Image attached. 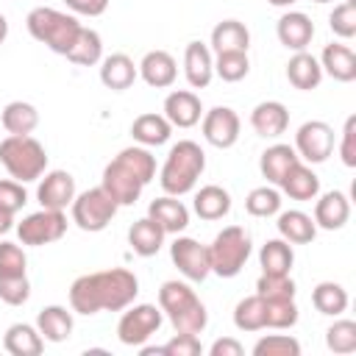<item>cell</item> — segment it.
I'll return each instance as SVG.
<instances>
[{
  "mask_svg": "<svg viewBox=\"0 0 356 356\" xmlns=\"http://www.w3.org/2000/svg\"><path fill=\"white\" fill-rule=\"evenodd\" d=\"M25 25H28V33L36 42L47 44L58 56H67L72 50L75 39L83 28L72 14H64V11H56V8H47V6H36L28 14Z\"/></svg>",
  "mask_w": 356,
  "mask_h": 356,
  "instance_id": "5b68a950",
  "label": "cell"
},
{
  "mask_svg": "<svg viewBox=\"0 0 356 356\" xmlns=\"http://www.w3.org/2000/svg\"><path fill=\"white\" fill-rule=\"evenodd\" d=\"M153 175H156L153 153L142 145H131L106 164L100 186L117 200V206H134L142 189L153 181Z\"/></svg>",
  "mask_w": 356,
  "mask_h": 356,
  "instance_id": "7a4b0ae2",
  "label": "cell"
},
{
  "mask_svg": "<svg viewBox=\"0 0 356 356\" xmlns=\"http://www.w3.org/2000/svg\"><path fill=\"white\" fill-rule=\"evenodd\" d=\"M256 295H261L264 300H292L295 298V281L289 278V273H284V275L261 273L256 281Z\"/></svg>",
  "mask_w": 356,
  "mask_h": 356,
  "instance_id": "f35d334b",
  "label": "cell"
},
{
  "mask_svg": "<svg viewBox=\"0 0 356 356\" xmlns=\"http://www.w3.org/2000/svg\"><path fill=\"white\" fill-rule=\"evenodd\" d=\"M136 75H139V67H136L134 58L125 56V53H111V56H106V58L100 61V81H103L106 89L125 92V89L134 86Z\"/></svg>",
  "mask_w": 356,
  "mask_h": 356,
  "instance_id": "ffe728a7",
  "label": "cell"
},
{
  "mask_svg": "<svg viewBox=\"0 0 356 356\" xmlns=\"http://www.w3.org/2000/svg\"><path fill=\"white\" fill-rule=\"evenodd\" d=\"M298 161H300V156L295 153V147L278 142V145H273V147H267V150L261 153L259 170H261V175H264L270 184H281V178H284V175L289 172V167L298 164Z\"/></svg>",
  "mask_w": 356,
  "mask_h": 356,
  "instance_id": "f546056e",
  "label": "cell"
},
{
  "mask_svg": "<svg viewBox=\"0 0 356 356\" xmlns=\"http://www.w3.org/2000/svg\"><path fill=\"white\" fill-rule=\"evenodd\" d=\"M164 356H197L203 353V345L197 339V334H175L170 342L161 345Z\"/></svg>",
  "mask_w": 356,
  "mask_h": 356,
  "instance_id": "681fc988",
  "label": "cell"
},
{
  "mask_svg": "<svg viewBox=\"0 0 356 356\" xmlns=\"http://www.w3.org/2000/svg\"><path fill=\"white\" fill-rule=\"evenodd\" d=\"M0 164L8 170V175L14 181L28 184V181H36V178L44 175L47 153H44V145L39 139H33L31 134L28 136L8 134L0 142Z\"/></svg>",
  "mask_w": 356,
  "mask_h": 356,
  "instance_id": "8992f818",
  "label": "cell"
},
{
  "mask_svg": "<svg viewBox=\"0 0 356 356\" xmlns=\"http://www.w3.org/2000/svg\"><path fill=\"white\" fill-rule=\"evenodd\" d=\"M325 345L334 353H353L356 350V323L353 320H337L325 331Z\"/></svg>",
  "mask_w": 356,
  "mask_h": 356,
  "instance_id": "ee69618b",
  "label": "cell"
},
{
  "mask_svg": "<svg viewBox=\"0 0 356 356\" xmlns=\"http://www.w3.org/2000/svg\"><path fill=\"white\" fill-rule=\"evenodd\" d=\"M6 36H8V19L0 14V44L6 42Z\"/></svg>",
  "mask_w": 356,
  "mask_h": 356,
  "instance_id": "11a10c76",
  "label": "cell"
},
{
  "mask_svg": "<svg viewBox=\"0 0 356 356\" xmlns=\"http://www.w3.org/2000/svg\"><path fill=\"white\" fill-rule=\"evenodd\" d=\"M170 259L178 267V273L189 281H206L211 273L209 245H200L192 236H175V242L170 245Z\"/></svg>",
  "mask_w": 356,
  "mask_h": 356,
  "instance_id": "8fae6325",
  "label": "cell"
},
{
  "mask_svg": "<svg viewBox=\"0 0 356 356\" xmlns=\"http://www.w3.org/2000/svg\"><path fill=\"white\" fill-rule=\"evenodd\" d=\"M239 128H242L239 114L234 108H228V106H214L211 111L203 114V136L214 147H222L225 150V147L236 145Z\"/></svg>",
  "mask_w": 356,
  "mask_h": 356,
  "instance_id": "4fadbf2b",
  "label": "cell"
},
{
  "mask_svg": "<svg viewBox=\"0 0 356 356\" xmlns=\"http://www.w3.org/2000/svg\"><path fill=\"white\" fill-rule=\"evenodd\" d=\"M3 345L11 356H39L44 350V339L39 334L36 325H28V323H14L8 325L6 337H3Z\"/></svg>",
  "mask_w": 356,
  "mask_h": 356,
  "instance_id": "83f0119b",
  "label": "cell"
},
{
  "mask_svg": "<svg viewBox=\"0 0 356 356\" xmlns=\"http://www.w3.org/2000/svg\"><path fill=\"white\" fill-rule=\"evenodd\" d=\"M36 328L44 342H64L72 334V314L64 306H44L36 314Z\"/></svg>",
  "mask_w": 356,
  "mask_h": 356,
  "instance_id": "1f68e13d",
  "label": "cell"
},
{
  "mask_svg": "<svg viewBox=\"0 0 356 356\" xmlns=\"http://www.w3.org/2000/svg\"><path fill=\"white\" fill-rule=\"evenodd\" d=\"M281 192L289 195L292 200H314L320 195V178L314 175L312 167H306L303 161L292 164L289 172L281 178Z\"/></svg>",
  "mask_w": 356,
  "mask_h": 356,
  "instance_id": "d4e9b609",
  "label": "cell"
},
{
  "mask_svg": "<svg viewBox=\"0 0 356 356\" xmlns=\"http://www.w3.org/2000/svg\"><path fill=\"white\" fill-rule=\"evenodd\" d=\"M300 342L289 334H270L253 345V356H298Z\"/></svg>",
  "mask_w": 356,
  "mask_h": 356,
  "instance_id": "7bdbcfd3",
  "label": "cell"
},
{
  "mask_svg": "<svg viewBox=\"0 0 356 356\" xmlns=\"http://www.w3.org/2000/svg\"><path fill=\"white\" fill-rule=\"evenodd\" d=\"M211 47H214V53H231V50L248 53V47H250V31L239 19H222L211 31Z\"/></svg>",
  "mask_w": 356,
  "mask_h": 356,
  "instance_id": "f1b7e54d",
  "label": "cell"
},
{
  "mask_svg": "<svg viewBox=\"0 0 356 356\" xmlns=\"http://www.w3.org/2000/svg\"><path fill=\"white\" fill-rule=\"evenodd\" d=\"M11 228H14V214L0 211V236H3V234H8Z\"/></svg>",
  "mask_w": 356,
  "mask_h": 356,
  "instance_id": "db71d44e",
  "label": "cell"
},
{
  "mask_svg": "<svg viewBox=\"0 0 356 356\" xmlns=\"http://www.w3.org/2000/svg\"><path fill=\"white\" fill-rule=\"evenodd\" d=\"M250 256V236L239 225L222 228L214 242L209 245V259H211V273L220 278H234L242 273L245 261Z\"/></svg>",
  "mask_w": 356,
  "mask_h": 356,
  "instance_id": "52a82bcc",
  "label": "cell"
},
{
  "mask_svg": "<svg viewBox=\"0 0 356 356\" xmlns=\"http://www.w3.org/2000/svg\"><path fill=\"white\" fill-rule=\"evenodd\" d=\"M67 58L72 64H81V67L97 64L103 58V39H100V33L95 28H81V33H78L72 50L67 53Z\"/></svg>",
  "mask_w": 356,
  "mask_h": 356,
  "instance_id": "8d00e7d4",
  "label": "cell"
},
{
  "mask_svg": "<svg viewBox=\"0 0 356 356\" xmlns=\"http://www.w3.org/2000/svg\"><path fill=\"white\" fill-rule=\"evenodd\" d=\"M117 209H120L117 200L103 186H92V189L75 195V200H72V222L81 231L97 234L114 220Z\"/></svg>",
  "mask_w": 356,
  "mask_h": 356,
  "instance_id": "ba28073f",
  "label": "cell"
},
{
  "mask_svg": "<svg viewBox=\"0 0 356 356\" xmlns=\"http://www.w3.org/2000/svg\"><path fill=\"white\" fill-rule=\"evenodd\" d=\"M136 295H139L136 275L125 267H111V270L78 275L70 286V306L78 314L120 312L128 309Z\"/></svg>",
  "mask_w": 356,
  "mask_h": 356,
  "instance_id": "6da1fadb",
  "label": "cell"
},
{
  "mask_svg": "<svg viewBox=\"0 0 356 356\" xmlns=\"http://www.w3.org/2000/svg\"><path fill=\"white\" fill-rule=\"evenodd\" d=\"M214 72H217L222 81H228V83L242 81V78L250 72L248 53H239V50H231V53H217V58H214Z\"/></svg>",
  "mask_w": 356,
  "mask_h": 356,
  "instance_id": "60d3db41",
  "label": "cell"
},
{
  "mask_svg": "<svg viewBox=\"0 0 356 356\" xmlns=\"http://www.w3.org/2000/svg\"><path fill=\"white\" fill-rule=\"evenodd\" d=\"M164 228L153 220V217H142V220H136L131 228H128V245H131V250L136 253V256H156L159 250H161V245H164Z\"/></svg>",
  "mask_w": 356,
  "mask_h": 356,
  "instance_id": "603a6c76",
  "label": "cell"
},
{
  "mask_svg": "<svg viewBox=\"0 0 356 356\" xmlns=\"http://www.w3.org/2000/svg\"><path fill=\"white\" fill-rule=\"evenodd\" d=\"M147 217H153L164 234H181L186 225H189V209L175 197V195H164V197H156L150 206H147Z\"/></svg>",
  "mask_w": 356,
  "mask_h": 356,
  "instance_id": "7402d4cb",
  "label": "cell"
},
{
  "mask_svg": "<svg viewBox=\"0 0 356 356\" xmlns=\"http://www.w3.org/2000/svg\"><path fill=\"white\" fill-rule=\"evenodd\" d=\"M172 125L164 114H139L131 122V136L142 145V147H159L170 139Z\"/></svg>",
  "mask_w": 356,
  "mask_h": 356,
  "instance_id": "4316f807",
  "label": "cell"
},
{
  "mask_svg": "<svg viewBox=\"0 0 356 356\" xmlns=\"http://www.w3.org/2000/svg\"><path fill=\"white\" fill-rule=\"evenodd\" d=\"M203 170H206L203 147L197 142H192V139H181V142H175L170 147V153L164 159V167L159 172V184H161V189L167 195L181 197V195L195 189V184L203 175Z\"/></svg>",
  "mask_w": 356,
  "mask_h": 356,
  "instance_id": "3957f363",
  "label": "cell"
},
{
  "mask_svg": "<svg viewBox=\"0 0 356 356\" xmlns=\"http://www.w3.org/2000/svg\"><path fill=\"white\" fill-rule=\"evenodd\" d=\"M184 75L192 89H206L214 78V58L209 44L203 42H189L184 50Z\"/></svg>",
  "mask_w": 356,
  "mask_h": 356,
  "instance_id": "e0dca14e",
  "label": "cell"
},
{
  "mask_svg": "<svg viewBox=\"0 0 356 356\" xmlns=\"http://www.w3.org/2000/svg\"><path fill=\"white\" fill-rule=\"evenodd\" d=\"M298 323V306L292 300H264V328H292Z\"/></svg>",
  "mask_w": 356,
  "mask_h": 356,
  "instance_id": "b9f144b4",
  "label": "cell"
},
{
  "mask_svg": "<svg viewBox=\"0 0 356 356\" xmlns=\"http://www.w3.org/2000/svg\"><path fill=\"white\" fill-rule=\"evenodd\" d=\"M136 67H139L142 81L147 86H153V89H167L178 78V64H175V58L167 50H150V53H145V58Z\"/></svg>",
  "mask_w": 356,
  "mask_h": 356,
  "instance_id": "2e32d148",
  "label": "cell"
},
{
  "mask_svg": "<svg viewBox=\"0 0 356 356\" xmlns=\"http://www.w3.org/2000/svg\"><path fill=\"white\" fill-rule=\"evenodd\" d=\"M314 3H331V0H314Z\"/></svg>",
  "mask_w": 356,
  "mask_h": 356,
  "instance_id": "6f0895ef",
  "label": "cell"
},
{
  "mask_svg": "<svg viewBox=\"0 0 356 356\" xmlns=\"http://www.w3.org/2000/svg\"><path fill=\"white\" fill-rule=\"evenodd\" d=\"M209 353H211V356H242V353H245V348H242L236 339H231V337H222V339L211 342Z\"/></svg>",
  "mask_w": 356,
  "mask_h": 356,
  "instance_id": "f5cc1de1",
  "label": "cell"
},
{
  "mask_svg": "<svg viewBox=\"0 0 356 356\" xmlns=\"http://www.w3.org/2000/svg\"><path fill=\"white\" fill-rule=\"evenodd\" d=\"M250 125H253V131H256L259 136L275 139V136H281V134L286 131V125H289V111H286V106L278 103V100H264V103H259V106L250 111Z\"/></svg>",
  "mask_w": 356,
  "mask_h": 356,
  "instance_id": "44dd1931",
  "label": "cell"
},
{
  "mask_svg": "<svg viewBox=\"0 0 356 356\" xmlns=\"http://www.w3.org/2000/svg\"><path fill=\"white\" fill-rule=\"evenodd\" d=\"M159 328H161V309L153 303H139V306H131L120 317L117 337L128 348H142Z\"/></svg>",
  "mask_w": 356,
  "mask_h": 356,
  "instance_id": "30bf717a",
  "label": "cell"
},
{
  "mask_svg": "<svg viewBox=\"0 0 356 356\" xmlns=\"http://www.w3.org/2000/svg\"><path fill=\"white\" fill-rule=\"evenodd\" d=\"M320 67L334 78V81H342V83H350L356 78V56L348 44L342 42H331L323 47V56H320Z\"/></svg>",
  "mask_w": 356,
  "mask_h": 356,
  "instance_id": "cb8c5ba5",
  "label": "cell"
},
{
  "mask_svg": "<svg viewBox=\"0 0 356 356\" xmlns=\"http://www.w3.org/2000/svg\"><path fill=\"white\" fill-rule=\"evenodd\" d=\"M275 33H278V42L286 47V50H306L312 36H314V22L303 14V11H286L278 25H275Z\"/></svg>",
  "mask_w": 356,
  "mask_h": 356,
  "instance_id": "ac0fdd59",
  "label": "cell"
},
{
  "mask_svg": "<svg viewBox=\"0 0 356 356\" xmlns=\"http://www.w3.org/2000/svg\"><path fill=\"white\" fill-rule=\"evenodd\" d=\"M67 234V217L58 209H39L28 214L22 222H17V236L22 245H50L58 242Z\"/></svg>",
  "mask_w": 356,
  "mask_h": 356,
  "instance_id": "9c48e42d",
  "label": "cell"
},
{
  "mask_svg": "<svg viewBox=\"0 0 356 356\" xmlns=\"http://www.w3.org/2000/svg\"><path fill=\"white\" fill-rule=\"evenodd\" d=\"M275 225H278L281 239H286L289 245H306V242H312V239H314V234H317L314 220H312L306 211H300V209L281 211Z\"/></svg>",
  "mask_w": 356,
  "mask_h": 356,
  "instance_id": "4dcf8cb0",
  "label": "cell"
},
{
  "mask_svg": "<svg viewBox=\"0 0 356 356\" xmlns=\"http://www.w3.org/2000/svg\"><path fill=\"white\" fill-rule=\"evenodd\" d=\"M25 250L14 242H0V278H11V275H25Z\"/></svg>",
  "mask_w": 356,
  "mask_h": 356,
  "instance_id": "bcb514c9",
  "label": "cell"
},
{
  "mask_svg": "<svg viewBox=\"0 0 356 356\" xmlns=\"http://www.w3.org/2000/svg\"><path fill=\"white\" fill-rule=\"evenodd\" d=\"M286 78H289V83H292L295 89L312 92V89H317L320 81H323V67H320V61H317L312 53L298 50V53L289 58V64H286Z\"/></svg>",
  "mask_w": 356,
  "mask_h": 356,
  "instance_id": "484cf974",
  "label": "cell"
},
{
  "mask_svg": "<svg viewBox=\"0 0 356 356\" xmlns=\"http://www.w3.org/2000/svg\"><path fill=\"white\" fill-rule=\"evenodd\" d=\"M295 153L309 164L325 161L334 153V128L323 120L303 122L295 134Z\"/></svg>",
  "mask_w": 356,
  "mask_h": 356,
  "instance_id": "7c38bea8",
  "label": "cell"
},
{
  "mask_svg": "<svg viewBox=\"0 0 356 356\" xmlns=\"http://www.w3.org/2000/svg\"><path fill=\"white\" fill-rule=\"evenodd\" d=\"M270 6H278V8H284V6H292V3H298V0H267Z\"/></svg>",
  "mask_w": 356,
  "mask_h": 356,
  "instance_id": "9f6ffc18",
  "label": "cell"
},
{
  "mask_svg": "<svg viewBox=\"0 0 356 356\" xmlns=\"http://www.w3.org/2000/svg\"><path fill=\"white\" fill-rule=\"evenodd\" d=\"M75 14H83V17H100L106 8H108V0H64Z\"/></svg>",
  "mask_w": 356,
  "mask_h": 356,
  "instance_id": "816d5d0a",
  "label": "cell"
},
{
  "mask_svg": "<svg viewBox=\"0 0 356 356\" xmlns=\"http://www.w3.org/2000/svg\"><path fill=\"white\" fill-rule=\"evenodd\" d=\"M31 298V281L28 275H11L0 278V300L8 306H22Z\"/></svg>",
  "mask_w": 356,
  "mask_h": 356,
  "instance_id": "7dc6e473",
  "label": "cell"
},
{
  "mask_svg": "<svg viewBox=\"0 0 356 356\" xmlns=\"http://www.w3.org/2000/svg\"><path fill=\"white\" fill-rule=\"evenodd\" d=\"M200 114H203V106H200V97L189 89H175L164 97V117L170 120V125L175 128H192L200 122Z\"/></svg>",
  "mask_w": 356,
  "mask_h": 356,
  "instance_id": "9a60e30c",
  "label": "cell"
},
{
  "mask_svg": "<svg viewBox=\"0 0 356 356\" xmlns=\"http://www.w3.org/2000/svg\"><path fill=\"white\" fill-rule=\"evenodd\" d=\"M245 209L250 217H273L281 209V192L273 186H256L245 197Z\"/></svg>",
  "mask_w": 356,
  "mask_h": 356,
  "instance_id": "ab89813d",
  "label": "cell"
},
{
  "mask_svg": "<svg viewBox=\"0 0 356 356\" xmlns=\"http://www.w3.org/2000/svg\"><path fill=\"white\" fill-rule=\"evenodd\" d=\"M228 211H231V195L222 186L217 184L200 186V192L195 195V214L200 220H222Z\"/></svg>",
  "mask_w": 356,
  "mask_h": 356,
  "instance_id": "836d02e7",
  "label": "cell"
},
{
  "mask_svg": "<svg viewBox=\"0 0 356 356\" xmlns=\"http://www.w3.org/2000/svg\"><path fill=\"white\" fill-rule=\"evenodd\" d=\"M0 122H3V128H6L8 134H14V136H28V134H33V128L39 125V111H36V106H31V103H25V100H11V103L3 108Z\"/></svg>",
  "mask_w": 356,
  "mask_h": 356,
  "instance_id": "d6a6232c",
  "label": "cell"
},
{
  "mask_svg": "<svg viewBox=\"0 0 356 356\" xmlns=\"http://www.w3.org/2000/svg\"><path fill=\"white\" fill-rule=\"evenodd\" d=\"M312 303L320 314H328V317H339L345 309H348V292L342 284L337 281H320L312 292Z\"/></svg>",
  "mask_w": 356,
  "mask_h": 356,
  "instance_id": "d590c367",
  "label": "cell"
},
{
  "mask_svg": "<svg viewBox=\"0 0 356 356\" xmlns=\"http://www.w3.org/2000/svg\"><path fill=\"white\" fill-rule=\"evenodd\" d=\"M159 309L170 317L175 334H200L209 323V312L184 281H164L159 289Z\"/></svg>",
  "mask_w": 356,
  "mask_h": 356,
  "instance_id": "277c9868",
  "label": "cell"
},
{
  "mask_svg": "<svg viewBox=\"0 0 356 356\" xmlns=\"http://www.w3.org/2000/svg\"><path fill=\"white\" fill-rule=\"evenodd\" d=\"M259 264H261V273H275V275H284L292 270L295 264V250L286 239H267L261 245V253H259Z\"/></svg>",
  "mask_w": 356,
  "mask_h": 356,
  "instance_id": "e575fe53",
  "label": "cell"
},
{
  "mask_svg": "<svg viewBox=\"0 0 356 356\" xmlns=\"http://www.w3.org/2000/svg\"><path fill=\"white\" fill-rule=\"evenodd\" d=\"M28 203V195L19 181H0V211L17 214Z\"/></svg>",
  "mask_w": 356,
  "mask_h": 356,
  "instance_id": "c3c4849f",
  "label": "cell"
},
{
  "mask_svg": "<svg viewBox=\"0 0 356 356\" xmlns=\"http://www.w3.org/2000/svg\"><path fill=\"white\" fill-rule=\"evenodd\" d=\"M234 325L239 331H261L264 328V298L261 295L242 298L234 309Z\"/></svg>",
  "mask_w": 356,
  "mask_h": 356,
  "instance_id": "74e56055",
  "label": "cell"
},
{
  "mask_svg": "<svg viewBox=\"0 0 356 356\" xmlns=\"http://www.w3.org/2000/svg\"><path fill=\"white\" fill-rule=\"evenodd\" d=\"M328 25H331V31H334L339 39L356 36V3H353V0H345V3L334 6L331 17H328Z\"/></svg>",
  "mask_w": 356,
  "mask_h": 356,
  "instance_id": "f6af8a7d",
  "label": "cell"
},
{
  "mask_svg": "<svg viewBox=\"0 0 356 356\" xmlns=\"http://www.w3.org/2000/svg\"><path fill=\"white\" fill-rule=\"evenodd\" d=\"M339 156L345 167H356V114L345 120L342 128V142H339Z\"/></svg>",
  "mask_w": 356,
  "mask_h": 356,
  "instance_id": "f907efd6",
  "label": "cell"
},
{
  "mask_svg": "<svg viewBox=\"0 0 356 356\" xmlns=\"http://www.w3.org/2000/svg\"><path fill=\"white\" fill-rule=\"evenodd\" d=\"M36 197H39L42 209H58V211H64L75 200V178L67 170H50L39 181Z\"/></svg>",
  "mask_w": 356,
  "mask_h": 356,
  "instance_id": "5bb4252c",
  "label": "cell"
},
{
  "mask_svg": "<svg viewBox=\"0 0 356 356\" xmlns=\"http://www.w3.org/2000/svg\"><path fill=\"white\" fill-rule=\"evenodd\" d=\"M350 217V200L345 192L339 189H331L325 192L317 203H314V225L317 228H325V231H337L348 222Z\"/></svg>",
  "mask_w": 356,
  "mask_h": 356,
  "instance_id": "d6986e66",
  "label": "cell"
}]
</instances>
